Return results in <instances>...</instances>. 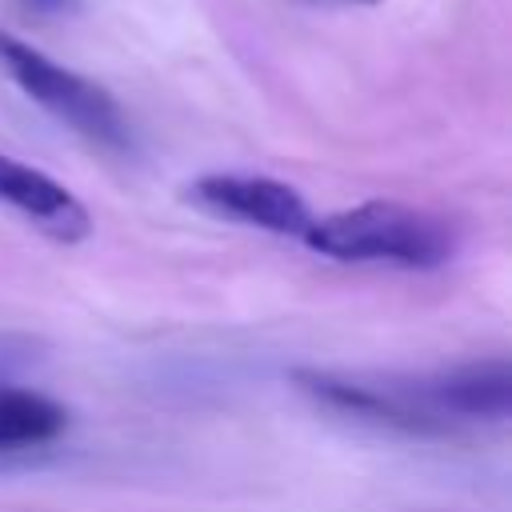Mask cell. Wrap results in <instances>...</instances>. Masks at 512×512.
I'll list each match as a JSON object with an SVG mask.
<instances>
[{
	"label": "cell",
	"instance_id": "8992f818",
	"mask_svg": "<svg viewBox=\"0 0 512 512\" xmlns=\"http://www.w3.org/2000/svg\"><path fill=\"white\" fill-rule=\"evenodd\" d=\"M68 408L36 388H0V452H28L60 440Z\"/></svg>",
	"mask_w": 512,
	"mask_h": 512
},
{
	"label": "cell",
	"instance_id": "6da1fadb",
	"mask_svg": "<svg viewBox=\"0 0 512 512\" xmlns=\"http://www.w3.org/2000/svg\"><path fill=\"white\" fill-rule=\"evenodd\" d=\"M316 256L336 264H384V268H440L452 260V232L440 216L396 204V200H364L328 216H316L300 236Z\"/></svg>",
	"mask_w": 512,
	"mask_h": 512
},
{
	"label": "cell",
	"instance_id": "3957f363",
	"mask_svg": "<svg viewBox=\"0 0 512 512\" xmlns=\"http://www.w3.org/2000/svg\"><path fill=\"white\" fill-rule=\"evenodd\" d=\"M412 408H420L444 436L476 420H508L512 412V368L504 356L468 360L420 380H396Z\"/></svg>",
	"mask_w": 512,
	"mask_h": 512
},
{
	"label": "cell",
	"instance_id": "277c9868",
	"mask_svg": "<svg viewBox=\"0 0 512 512\" xmlns=\"http://www.w3.org/2000/svg\"><path fill=\"white\" fill-rule=\"evenodd\" d=\"M184 200L196 204L208 216L236 220V224H248V228L272 232V236H296V240L316 220L308 200L292 184L272 180V176L208 172V176H196L184 188Z\"/></svg>",
	"mask_w": 512,
	"mask_h": 512
},
{
	"label": "cell",
	"instance_id": "7a4b0ae2",
	"mask_svg": "<svg viewBox=\"0 0 512 512\" xmlns=\"http://www.w3.org/2000/svg\"><path fill=\"white\" fill-rule=\"evenodd\" d=\"M0 64L28 100H36L48 116L68 124L88 144L108 148V152L132 148V132H128L120 104L100 84H92L88 76L48 60L44 52H36L32 44H24L8 32H0Z\"/></svg>",
	"mask_w": 512,
	"mask_h": 512
},
{
	"label": "cell",
	"instance_id": "5b68a950",
	"mask_svg": "<svg viewBox=\"0 0 512 512\" xmlns=\"http://www.w3.org/2000/svg\"><path fill=\"white\" fill-rule=\"evenodd\" d=\"M0 208L16 212L24 224L56 244H80L92 232L88 208L48 172L0 152Z\"/></svg>",
	"mask_w": 512,
	"mask_h": 512
},
{
	"label": "cell",
	"instance_id": "ba28073f",
	"mask_svg": "<svg viewBox=\"0 0 512 512\" xmlns=\"http://www.w3.org/2000/svg\"><path fill=\"white\" fill-rule=\"evenodd\" d=\"M344 4H380V0H344Z\"/></svg>",
	"mask_w": 512,
	"mask_h": 512
},
{
	"label": "cell",
	"instance_id": "52a82bcc",
	"mask_svg": "<svg viewBox=\"0 0 512 512\" xmlns=\"http://www.w3.org/2000/svg\"><path fill=\"white\" fill-rule=\"evenodd\" d=\"M20 4H24L28 12H44V16H48V12H64V8H68V0H20Z\"/></svg>",
	"mask_w": 512,
	"mask_h": 512
}]
</instances>
